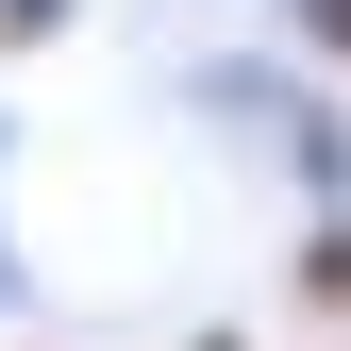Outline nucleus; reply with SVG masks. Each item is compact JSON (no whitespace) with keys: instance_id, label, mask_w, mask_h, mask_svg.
I'll use <instances>...</instances> for the list:
<instances>
[{"instance_id":"nucleus-1","label":"nucleus","mask_w":351,"mask_h":351,"mask_svg":"<svg viewBox=\"0 0 351 351\" xmlns=\"http://www.w3.org/2000/svg\"><path fill=\"white\" fill-rule=\"evenodd\" d=\"M301 318H351V217L301 234Z\"/></svg>"},{"instance_id":"nucleus-3","label":"nucleus","mask_w":351,"mask_h":351,"mask_svg":"<svg viewBox=\"0 0 351 351\" xmlns=\"http://www.w3.org/2000/svg\"><path fill=\"white\" fill-rule=\"evenodd\" d=\"M285 34H301L318 67H351V0H285Z\"/></svg>"},{"instance_id":"nucleus-4","label":"nucleus","mask_w":351,"mask_h":351,"mask_svg":"<svg viewBox=\"0 0 351 351\" xmlns=\"http://www.w3.org/2000/svg\"><path fill=\"white\" fill-rule=\"evenodd\" d=\"M67 17H84V0H0V51H51Z\"/></svg>"},{"instance_id":"nucleus-5","label":"nucleus","mask_w":351,"mask_h":351,"mask_svg":"<svg viewBox=\"0 0 351 351\" xmlns=\"http://www.w3.org/2000/svg\"><path fill=\"white\" fill-rule=\"evenodd\" d=\"M201 351H251V335H201Z\"/></svg>"},{"instance_id":"nucleus-2","label":"nucleus","mask_w":351,"mask_h":351,"mask_svg":"<svg viewBox=\"0 0 351 351\" xmlns=\"http://www.w3.org/2000/svg\"><path fill=\"white\" fill-rule=\"evenodd\" d=\"M34 301V234H17V117H0V318Z\"/></svg>"}]
</instances>
